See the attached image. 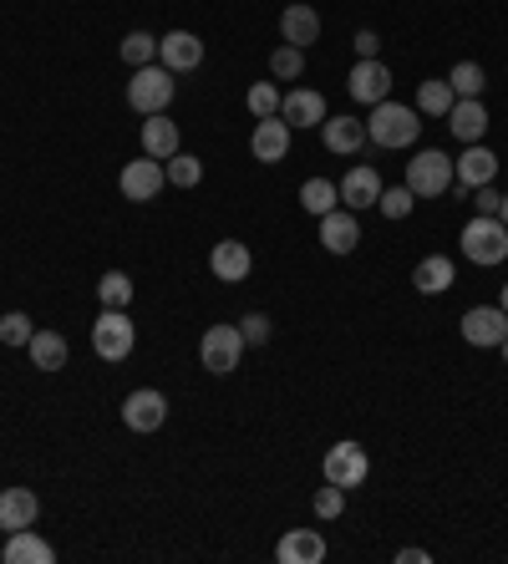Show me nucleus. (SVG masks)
Segmentation results:
<instances>
[{"label": "nucleus", "mask_w": 508, "mask_h": 564, "mask_svg": "<svg viewBox=\"0 0 508 564\" xmlns=\"http://www.w3.org/2000/svg\"><path fill=\"white\" fill-rule=\"evenodd\" d=\"M422 133L417 122V107H402V103H377L371 107V118H366V143H377V148H412Z\"/></svg>", "instance_id": "nucleus-1"}, {"label": "nucleus", "mask_w": 508, "mask_h": 564, "mask_svg": "<svg viewBox=\"0 0 508 564\" xmlns=\"http://www.w3.org/2000/svg\"><path fill=\"white\" fill-rule=\"evenodd\" d=\"M132 346H138V326H132L128 311H107L102 305V315L92 321V351H97L107 367H117V361L132 357Z\"/></svg>", "instance_id": "nucleus-2"}, {"label": "nucleus", "mask_w": 508, "mask_h": 564, "mask_svg": "<svg viewBox=\"0 0 508 564\" xmlns=\"http://www.w3.org/2000/svg\"><path fill=\"white\" fill-rule=\"evenodd\" d=\"M463 254L473 265H504L508 260V229L498 214H479L463 224Z\"/></svg>", "instance_id": "nucleus-3"}, {"label": "nucleus", "mask_w": 508, "mask_h": 564, "mask_svg": "<svg viewBox=\"0 0 508 564\" xmlns=\"http://www.w3.org/2000/svg\"><path fill=\"white\" fill-rule=\"evenodd\" d=\"M168 103H174V72L168 67H138L128 82V107L132 112H143V118H153V112H168Z\"/></svg>", "instance_id": "nucleus-4"}, {"label": "nucleus", "mask_w": 508, "mask_h": 564, "mask_svg": "<svg viewBox=\"0 0 508 564\" xmlns=\"http://www.w3.org/2000/svg\"><path fill=\"white\" fill-rule=\"evenodd\" d=\"M452 179H458V168H452L448 153L437 148H422L412 164H406V189L417 193V199H437V193H448Z\"/></svg>", "instance_id": "nucleus-5"}, {"label": "nucleus", "mask_w": 508, "mask_h": 564, "mask_svg": "<svg viewBox=\"0 0 508 564\" xmlns=\"http://www.w3.org/2000/svg\"><path fill=\"white\" fill-rule=\"evenodd\" d=\"M239 357H245V336H239V326H209L203 331L199 361L214 376H229L234 367H239Z\"/></svg>", "instance_id": "nucleus-6"}, {"label": "nucleus", "mask_w": 508, "mask_h": 564, "mask_svg": "<svg viewBox=\"0 0 508 564\" xmlns=\"http://www.w3.org/2000/svg\"><path fill=\"white\" fill-rule=\"evenodd\" d=\"M366 473H371V458L362 443H335L326 453V483H335V489H362Z\"/></svg>", "instance_id": "nucleus-7"}, {"label": "nucleus", "mask_w": 508, "mask_h": 564, "mask_svg": "<svg viewBox=\"0 0 508 564\" xmlns=\"http://www.w3.org/2000/svg\"><path fill=\"white\" fill-rule=\"evenodd\" d=\"M163 183H168V173H163V164H158V158H147V153H143V158H132V164L117 173V189L128 193L132 204H147V199H158Z\"/></svg>", "instance_id": "nucleus-8"}, {"label": "nucleus", "mask_w": 508, "mask_h": 564, "mask_svg": "<svg viewBox=\"0 0 508 564\" xmlns=\"http://www.w3.org/2000/svg\"><path fill=\"white\" fill-rule=\"evenodd\" d=\"M458 331H463L468 346H504L508 311H504V305H473V311L458 321Z\"/></svg>", "instance_id": "nucleus-9"}, {"label": "nucleus", "mask_w": 508, "mask_h": 564, "mask_svg": "<svg viewBox=\"0 0 508 564\" xmlns=\"http://www.w3.org/2000/svg\"><path fill=\"white\" fill-rule=\"evenodd\" d=\"M458 179H452V189H458V199H468V193L473 189H483V183H494V173H498V158L488 148H483V143H468V153L463 158H458ZM448 189V193H452Z\"/></svg>", "instance_id": "nucleus-10"}, {"label": "nucleus", "mask_w": 508, "mask_h": 564, "mask_svg": "<svg viewBox=\"0 0 508 564\" xmlns=\"http://www.w3.org/2000/svg\"><path fill=\"white\" fill-rule=\"evenodd\" d=\"M122 422H128L132 432H158L163 422H168V397H163V392H153V386L132 392V397L122 401Z\"/></svg>", "instance_id": "nucleus-11"}, {"label": "nucleus", "mask_w": 508, "mask_h": 564, "mask_svg": "<svg viewBox=\"0 0 508 564\" xmlns=\"http://www.w3.org/2000/svg\"><path fill=\"white\" fill-rule=\"evenodd\" d=\"M209 269H214V280L239 285V280H249L255 254H249V244H239V239H218L214 250H209Z\"/></svg>", "instance_id": "nucleus-12"}, {"label": "nucleus", "mask_w": 508, "mask_h": 564, "mask_svg": "<svg viewBox=\"0 0 508 564\" xmlns=\"http://www.w3.org/2000/svg\"><path fill=\"white\" fill-rule=\"evenodd\" d=\"M249 153H255V164H285V153H291V122L260 118L255 122V137H249Z\"/></svg>", "instance_id": "nucleus-13"}, {"label": "nucleus", "mask_w": 508, "mask_h": 564, "mask_svg": "<svg viewBox=\"0 0 508 564\" xmlns=\"http://www.w3.org/2000/svg\"><path fill=\"white\" fill-rule=\"evenodd\" d=\"M387 92H392V72H387L377 57L351 67V97H356V103L377 107V103H387Z\"/></svg>", "instance_id": "nucleus-14"}, {"label": "nucleus", "mask_w": 508, "mask_h": 564, "mask_svg": "<svg viewBox=\"0 0 508 564\" xmlns=\"http://www.w3.org/2000/svg\"><path fill=\"white\" fill-rule=\"evenodd\" d=\"M158 61L168 72H193V67H203V41L193 31H168L158 41Z\"/></svg>", "instance_id": "nucleus-15"}, {"label": "nucleus", "mask_w": 508, "mask_h": 564, "mask_svg": "<svg viewBox=\"0 0 508 564\" xmlns=\"http://www.w3.org/2000/svg\"><path fill=\"white\" fill-rule=\"evenodd\" d=\"M280 118L291 122V128H320L326 122V97L310 87H295L280 97Z\"/></svg>", "instance_id": "nucleus-16"}, {"label": "nucleus", "mask_w": 508, "mask_h": 564, "mask_svg": "<svg viewBox=\"0 0 508 564\" xmlns=\"http://www.w3.org/2000/svg\"><path fill=\"white\" fill-rule=\"evenodd\" d=\"M42 514V499L31 489H0V529L15 535V529H31Z\"/></svg>", "instance_id": "nucleus-17"}, {"label": "nucleus", "mask_w": 508, "mask_h": 564, "mask_svg": "<svg viewBox=\"0 0 508 564\" xmlns=\"http://www.w3.org/2000/svg\"><path fill=\"white\" fill-rule=\"evenodd\" d=\"M448 128L458 143H483V133H488V107H483L479 97H458L448 112Z\"/></svg>", "instance_id": "nucleus-18"}, {"label": "nucleus", "mask_w": 508, "mask_h": 564, "mask_svg": "<svg viewBox=\"0 0 508 564\" xmlns=\"http://www.w3.org/2000/svg\"><path fill=\"white\" fill-rule=\"evenodd\" d=\"M320 244H326V250L331 254H351L356 250V244H362V224H356V214H346V208H341V214H320Z\"/></svg>", "instance_id": "nucleus-19"}, {"label": "nucleus", "mask_w": 508, "mask_h": 564, "mask_svg": "<svg viewBox=\"0 0 508 564\" xmlns=\"http://www.w3.org/2000/svg\"><path fill=\"white\" fill-rule=\"evenodd\" d=\"M377 199H381V173L371 164H356L341 179V204H351V208H377Z\"/></svg>", "instance_id": "nucleus-20"}, {"label": "nucleus", "mask_w": 508, "mask_h": 564, "mask_svg": "<svg viewBox=\"0 0 508 564\" xmlns=\"http://www.w3.org/2000/svg\"><path fill=\"white\" fill-rule=\"evenodd\" d=\"M275 560L280 564H320L326 560V539L316 529H291V535L275 544Z\"/></svg>", "instance_id": "nucleus-21"}, {"label": "nucleus", "mask_w": 508, "mask_h": 564, "mask_svg": "<svg viewBox=\"0 0 508 564\" xmlns=\"http://www.w3.org/2000/svg\"><path fill=\"white\" fill-rule=\"evenodd\" d=\"M26 351H31V367H36V372H61L67 357H72V346H67L61 331H36L26 341Z\"/></svg>", "instance_id": "nucleus-22"}, {"label": "nucleus", "mask_w": 508, "mask_h": 564, "mask_svg": "<svg viewBox=\"0 0 508 564\" xmlns=\"http://www.w3.org/2000/svg\"><path fill=\"white\" fill-rule=\"evenodd\" d=\"M0 560H5V564H51V560H57V550H51L36 529H15V535L5 539Z\"/></svg>", "instance_id": "nucleus-23"}, {"label": "nucleus", "mask_w": 508, "mask_h": 564, "mask_svg": "<svg viewBox=\"0 0 508 564\" xmlns=\"http://www.w3.org/2000/svg\"><path fill=\"white\" fill-rule=\"evenodd\" d=\"M143 153L158 158V164H168L178 153V122L168 118V112H153V118L143 122Z\"/></svg>", "instance_id": "nucleus-24"}, {"label": "nucleus", "mask_w": 508, "mask_h": 564, "mask_svg": "<svg viewBox=\"0 0 508 564\" xmlns=\"http://www.w3.org/2000/svg\"><path fill=\"white\" fill-rule=\"evenodd\" d=\"M320 143L331 153H362L366 148V122H356V118H326L320 122Z\"/></svg>", "instance_id": "nucleus-25"}, {"label": "nucleus", "mask_w": 508, "mask_h": 564, "mask_svg": "<svg viewBox=\"0 0 508 564\" xmlns=\"http://www.w3.org/2000/svg\"><path fill=\"white\" fill-rule=\"evenodd\" d=\"M452 280H458V269H452L448 254H427V260H417V269H412V285H417V296H442Z\"/></svg>", "instance_id": "nucleus-26"}, {"label": "nucleus", "mask_w": 508, "mask_h": 564, "mask_svg": "<svg viewBox=\"0 0 508 564\" xmlns=\"http://www.w3.org/2000/svg\"><path fill=\"white\" fill-rule=\"evenodd\" d=\"M280 36H285V46H310L320 36V15L310 11V5H285V15H280Z\"/></svg>", "instance_id": "nucleus-27"}, {"label": "nucleus", "mask_w": 508, "mask_h": 564, "mask_svg": "<svg viewBox=\"0 0 508 564\" xmlns=\"http://www.w3.org/2000/svg\"><path fill=\"white\" fill-rule=\"evenodd\" d=\"M452 87H448V76H433V82H422V92H417V112H427V118H448L452 112Z\"/></svg>", "instance_id": "nucleus-28"}, {"label": "nucleus", "mask_w": 508, "mask_h": 564, "mask_svg": "<svg viewBox=\"0 0 508 564\" xmlns=\"http://www.w3.org/2000/svg\"><path fill=\"white\" fill-rule=\"evenodd\" d=\"M163 173H168V183H174V189H199V183H203V164L193 158V153H184V148H178L174 158L163 164Z\"/></svg>", "instance_id": "nucleus-29"}, {"label": "nucleus", "mask_w": 508, "mask_h": 564, "mask_svg": "<svg viewBox=\"0 0 508 564\" xmlns=\"http://www.w3.org/2000/svg\"><path fill=\"white\" fill-rule=\"evenodd\" d=\"M335 199H341V189H335L331 179H305V189H300V204H305V214H331L335 208Z\"/></svg>", "instance_id": "nucleus-30"}, {"label": "nucleus", "mask_w": 508, "mask_h": 564, "mask_svg": "<svg viewBox=\"0 0 508 564\" xmlns=\"http://www.w3.org/2000/svg\"><path fill=\"white\" fill-rule=\"evenodd\" d=\"M97 296H102V305H107V311H128V305H132V280L122 275V269H107V275H102V285H97Z\"/></svg>", "instance_id": "nucleus-31"}, {"label": "nucleus", "mask_w": 508, "mask_h": 564, "mask_svg": "<svg viewBox=\"0 0 508 564\" xmlns=\"http://www.w3.org/2000/svg\"><path fill=\"white\" fill-rule=\"evenodd\" d=\"M448 87H452V97H479V92L488 87V76H483L479 61H458L448 76Z\"/></svg>", "instance_id": "nucleus-32"}, {"label": "nucleus", "mask_w": 508, "mask_h": 564, "mask_svg": "<svg viewBox=\"0 0 508 564\" xmlns=\"http://www.w3.org/2000/svg\"><path fill=\"white\" fill-rule=\"evenodd\" d=\"M117 51H122V61H128V67H147V61L158 57V36H147V31H128Z\"/></svg>", "instance_id": "nucleus-33"}, {"label": "nucleus", "mask_w": 508, "mask_h": 564, "mask_svg": "<svg viewBox=\"0 0 508 564\" xmlns=\"http://www.w3.org/2000/svg\"><path fill=\"white\" fill-rule=\"evenodd\" d=\"M300 72H305L300 46H275V51H270V76H275V82H295Z\"/></svg>", "instance_id": "nucleus-34"}, {"label": "nucleus", "mask_w": 508, "mask_h": 564, "mask_svg": "<svg viewBox=\"0 0 508 564\" xmlns=\"http://www.w3.org/2000/svg\"><path fill=\"white\" fill-rule=\"evenodd\" d=\"M245 103H249V112H255V122H260V118H280V87H275V82H255Z\"/></svg>", "instance_id": "nucleus-35"}, {"label": "nucleus", "mask_w": 508, "mask_h": 564, "mask_svg": "<svg viewBox=\"0 0 508 564\" xmlns=\"http://www.w3.org/2000/svg\"><path fill=\"white\" fill-rule=\"evenodd\" d=\"M31 336H36V326H31V315H26V311L0 315V346H26Z\"/></svg>", "instance_id": "nucleus-36"}, {"label": "nucleus", "mask_w": 508, "mask_h": 564, "mask_svg": "<svg viewBox=\"0 0 508 564\" xmlns=\"http://www.w3.org/2000/svg\"><path fill=\"white\" fill-rule=\"evenodd\" d=\"M377 208H381V214H387V219H406V214L417 208V193L406 189V183H402V189H381Z\"/></svg>", "instance_id": "nucleus-37"}, {"label": "nucleus", "mask_w": 508, "mask_h": 564, "mask_svg": "<svg viewBox=\"0 0 508 564\" xmlns=\"http://www.w3.org/2000/svg\"><path fill=\"white\" fill-rule=\"evenodd\" d=\"M320 514V519H341L346 514V489H335V483H326V489L316 493V504H310Z\"/></svg>", "instance_id": "nucleus-38"}, {"label": "nucleus", "mask_w": 508, "mask_h": 564, "mask_svg": "<svg viewBox=\"0 0 508 564\" xmlns=\"http://www.w3.org/2000/svg\"><path fill=\"white\" fill-rule=\"evenodd\" d=\"M239 336H245V346H264V341H270V315L249 311L245 321H239Z\"/></svg>", "instance_id": "nucleus-39"}, {"label": "nucleus", "mask_w": 508, "mask_h": 564, "mask_svg": "<svg viewBox=\"0 0 508 564\" xmlns=\"http://www.w3.org/2000/svg\"><path fill=\"white\" fill-rule=\"evenodd\" d=\"M377 51H381V36H377V31H356V57L371 61Z\"/></svg>", "instance_id": "nucleus-40"}, {"label": "nucleus", "mask_w": 508, "mask_h": 564, "mask_svg": "<svg viewBox=\"0 0 508 564\" xmlns=\"http://www.w3.org/2000/svg\"><path fill=\"white\" fill-rule=\"evenodd\" d=\"M473 193H479V214H498V204H504V193H494L488 183H483V189H473Z\"/></svg>", "instance_id": "nucleus-41"}, {"label": "nucleus", "mask_w": 508, "mask_h": 564, "mask_svg": "<svg viewBox=\"0 0 508 564\" xmlns=\"http://www.w3.org/2000/svg\"><path fill=\"white\" fill-rule=\"evenodd\" d=\"M397 560H402V564H427V560H433V554H427V550H402V554H397Z\"/></svg>", "instance_id": "nucleus-42"}, {"label": "nucleus", "mask_w": 508, "mask_h": 564, "mask_svg": "<svg viewBox=\"0 0 508 564\" xmlns=\"http://www.w3.org/2000/svg\"><path fill=\"white\" fill-rule=\"evenodd\" d=\"M498 219H504V229H508V193H504V204H498Z\"/></svg>", "instance_id": "nucleus-43"}, {"label": "nucleus", "mask_w": 508, "mask_h": 564, "mask_svg": "<svg viewBox=\"0 0 508 564\" xmlns=\"http://www.w3.org/2000/svg\"><path fill=\"white\" fill-rule=\"evenodd\" d=\"M498 305H504V311H508V285H504V300H498Z\"/></svg>", "instance_id": "nucleus-44"}, {"label": "nucleus", "mask_w": 508, "mask_h": 564, "mask_svg": "<svg viewBox=\"0 0 508 564\" xmlns=\"http://www.w3.org/2000/svg\"><path fill=\"white\" fill-rule=\"evenodd\" d=\"M498 351H504V361H508V336H504V346H498Z\"/></svg>", "instance_id": "nucleus-45"}]
</instances>
